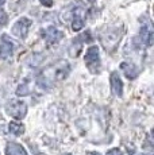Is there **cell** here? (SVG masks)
Here are the masks:
<instances>
[{"mask_svg": "<svg viewBox=\"0 0 154 155\" xmlns=\"http://www.w3.org/2000/svg\"><path fill=\"white\" fill-rule=\"evenodd\" d=\"M5 112H7V115L12 116L15 119H23L27 113V105L23 101L10 100L5 104Z\"/></svg>", "mask_w": 154, "mask_h": 155, "instance_id": "6da1fadb", "label": "cell"}, {"mask_svg": "<svg viewBox=\"0 0 154 155\" xmlns=\"http://www.w3.org/2000/svg\"><path fill=\"white\" fill-rule=\"evenodd\" d=\"M30 26H31V20L28 18H22L12 26V34L19 38H26Z\"/></svg>", "mask_w": 154, "mask_h": 155, "instance_id": "7a4b0ae2", "label": "cell"}, {"mask_svg": "<svg viewBox=\"0 0 154 155\" xmlns=\"http://www.w3.org/2000/svg\"><path fill=\"white\" fill-rule=\"evenodd\" d=\"M85 64L88 65V66L92 69L93 71V66H96V70H97V66H99V59H100V57H99V47H96V46H92V47H89L88 49V51H87V54H85Z\"/></svg>", "mask_w": 154, "mask_h": 155, "instance_id": "3957f363", "label": "cell"}, {"mask_svg": "<svg viewBox=\"0 0 154 155\" xmlns=\"http://www.w3.org/2000/svg\"><path fill=\"white\" fill-rule=\"evenodd\" d=\"M109 82H111V91L115 96L120 97L123 93V84L122 80H120L118 71H112L111 73V78H109Z\"/></svg>", "mask_w": 154, "mask_h": 155, "instance_id": "277c9868", "label": "cell"}, {"mask_svg": "<svg viewBox=\"0 0 154 155\" xmlns=\"http://www.w3.org/2000/svg\"><path fill=\"white\" fill-rule=\"evenodd\" d=\"M42 34H43V38L46 39V42L49 43H54L62 38V32L58 31L55 27H47L42 31Z\"/></svg>", "mask_w": 154, "mask_h": 155, "instance_id": "5b68a950", "label": "cell"}, {"mask_svg": "<svg viewBox=\"0 0 154 155\" xmlns=\"http://www.w3.org/2000/svg\"><path fill=\"white\" fill-rule=\"evenodd\" d=\"M120 69L123 70L124 76L130 80L135 78V77L139 74V69L134 64H131V62H122V64H120Z\"/></svg>", "mask_w": 154, "mask_h": 155, "instance_id": "8992f818", "label": "cell"}, {"mask_svg": "<svg viewBox=\"0 0 154 155\" xmlns=\"http://www.w3.org/2000/svg\"><path fill=\"white\" fill-rule=\"evenodd\" d=\"M5 155H27V151L18 143H8L5 147Z\"/></svg>", "mask_w": 154, "mask_h": 155, "instance_id": "52a82bcc", "label": "cell"}, {"mask_svg": "<svg viewBox=\"0 0 154 155\" xmlns=\"http://www.w3.org/2000/svg\"><path fill=\"white\" fill-rule=\"evenodd\" d=\"M141 38H142V42L146 43L147 46H152L153 45V32L152 30H150L149 27H142L141 30Z\"/></svg>", "mask_w": 154, "mask_h": 155, "instance_id": "ba28073f", "label": "cell"}, {"mask_svg": "<svg viewBox=\"0 0 154 155\" xmlns=\"http://www.w3.org/2000/svg\"><path fill=\"white\" fill-rule=\"evenodd\" d=\"M10 132L14 134V135H22V134H25V126L20 123H11Z\"/></svg>", "mask_w": 154, "mask_h": 155, "instance_id": "9c48e42d", "label": "cell"}, {"mask_svg": "<svg viewBox=\"0 0 154 155\" xmlns=\"http://www.w3.org/2000/svg\"><path fill=\"white\" fill-rule=\"evenodd\" d=\"M82 27H84V19H82V16H76L72 23V28L75 31H80Z\"/></svg>", "mask_w": 154, "mask_h": 155, "instance_id": "30bf717a", "label": "cell"}, {"mask_svg": "<svg viewBox=\"0 0 154 155\" xmlns=\"http://www.w3.org/2000/svg\"><path fill=\"white\" fill-rule=\"evenodd\" d=\"M30 93V88H28L27 84H22L19 88L16 89V94L18 96H26V94Z\"/></svg>", "mask_w": 154, "mask_h": 155, "instance_id": "8fae6325", "label": "cell"}, {"mask_svg": "<svg viewBox=\"0 0 154 155\" xmlns=\"http://www.w3.org/2000/svg\"><path fill=\"white\" fill-rule=\"evenodd\" d=\"M80 49H81V45L77 43V41H76V42L73 43V46L70 47V51H69L70 55H72V57H77L80 54Z\"/></svg>", "mask_w": 154, "mask_h": 155, "instance_id": "7c38bea8", "label": "cell"}, {"mask_svg": "<svg viewBox=\"0 0 154 155\" xmlns=\"http://www.w3.org/2000/svg\"><path fill=\"white\" fill-rule=\"evenodd\" d=\"M107 155H123L122 150H119V148H112V150H109Z\"/></svg>", "mask_w": 154, "mask_h": 155, "instance_id": "4fadbf2b", "label": "cell"}, {"mask_svg": "<svg viewBox=\"0 0 154 155\" xmlns=\"http://www.w3.org/2000/svg\"><path fill=\"white\" fill-rule=\"evenodd\" d=\"M41 4L45 7H52L53 5V0H41Z\"/></svg>", "mask_w": 154, "mask_h": 155, "instance_id": "5bb4252c", "label": "cell"}, {"mask_svg": "<svg viewBox=\"0 0 154 155\" xmlns=\"http://www.w3.org/2000/svg\"><path fill=\"white\" fill-rule=\"evenodd\" d=\"M87 155H102L100 153H96V151H91V153H88Z\"/></svg>", "mask_w": 154, "mask_h": 155, "instance_id": "9a60e30c", "label": "cell"}, {"mask_svg": "<svg viewBox=\"0 0 154 155\" xmlns=\"http://www.w3.org/2000/svg\"><path fill=\"white\" fill-rule=\"evenodd\" d=\"M4 3H5V0H0V7H2V5L4 4Z\"/></svg>", "mask_w": 154, "mask_h": 155, "instance_id": "2e32d148", "label": "cell"}, {"mask_svg": "<svg viewBox=\"0 0 154 155\" xmlns=\"http://www.w3.org/2000/svg\"><path fill=\"white\" fill-rule=\"evenodd\" d=\"M89 2H91V3H93V2H96V0H89Z\"/></svg>", "mask_w": 154, "mask_h": 155, "instance_id": "e0dca14e", "label": "cell"}, {"mask_svg": "<svg viewBox=\"0 0 154 155\" xmlns=\"http://www.w3.org/2000/svg\"><path fill=\"white\" fill-rule=\"evenodd\" d=\"M142 155H152V154H142Z\"/></svg>", "mask_w": 154, "mask_h": 155, "instance_id": "ac0fdd59", "label": "cell"}, {"mask_svg": "<svg viewBox=\"0 0 154 155\" xmlns=\"http://www.w3.org/2000/svg\"><path fill=\"white\" fill-rule=\"evenodd\" d=\"M66 155H72V154H66Z\"/></svg>", "mask_w": 154, "mask_h": 155, "instance_id": "d6986e66", "label": "cell"}]
</instances>
